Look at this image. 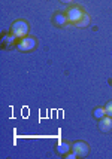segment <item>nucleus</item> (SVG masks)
<instances>
[{"label": "nucleus", "instance_id": "nucleus-9", "mask_svg": "<svg viewBox=\"0 0 112 159\" xmlns=\"http://www.w3.org/2000/svg\"><path fill=\"white\" fill-rule=\"evenodd\" d=\"M93 113H94V116H96L97 119H102L103 116H106V110H105V107H97V109H96V110L93 111Z\"/></svg>", "mask_w": 112, "mask_h": 159}, {"label": "nucleus", "instance_id": "nucleus-11", "mask_svg": "<svg viewBox=\"0 0 112 159\" xmlns=\"http://www.w3.org/2000/svg\"><path fill=\"white\" fill-rule=\"evenodd\" d=\"M61 3H70V2H73V0H60Z\"/></svg>", "mask_w": 112, "mask_h": 159}, {"label": "nucleus", "instance_id": "nucleus-8", "mask_svg": "<svg viewBox=\"0 0 112 159\" xmlns=\"http://www.w3.org/2000/svg\"><path fill=\"white\" fill-rule=\"evenodd\" d=\"M88 24H90V15H87V14H84V16L78 21V22H75L76 27H87Z\"/></svg>", "mask_w": 112, "mask_h": 159}, {"label": "nucleus", "instance_id": "nucleus-1", "mask_svg": "<svg viewBox=\"0 0 112 159\" xmlns=\"http://www.w3.org/2000/svg\"><path fill=\"white\" fill-rule=\"evenodd\" d=\"M11 30H12V34L15 36V37H26L28 33V22L24 20H18L15 21L14 24H12V27H11Z\"/></svg>", "mask_w": 112, "mask_h": 159}, {"label": "nucleus", "instance_id": "nucleus-5", "mask_svg": "<svg viewBox=\"0 0 112 159\" xmlns=\"http://www.w3.org/2000/svg\"><path fill=\"white\" fill-rule=\"evenodd\" d=\"M99 129L102 132H111L112 131V116H103L99 120Z\"/></svg>", "mask_w": 112, "mask_h": 159}, {"label": "nucleus", "instance_id": "nucleus-2", "mask_svg": "<svg viewBox=\"0 0 112 159\" xmlns=\"http://www.w3.org/2000/svg\"><path fill=\"white\" fill-rule=\"evenodd\" d=\"M36 39L35 37H28V36H26V37H22L21 42L18 43V49L21 51V52H30V51H33V49L36 48Z\"/></svg>", "mask_w": 112, "mask_h": 159}, {"label": "nucleus", "instance_id": "nucleus-4", "mask_svg": "<svg viewBox=\"0 0 112 159\" xmlns=\"http://www.w3.org/2000/svg\"><path fill=\"white\" fill-rule=\"evenodd\" d=\"M84 11L81 9V6H72V7H69L67 9V20H69V22H78V21L81 20L82 16H84Z\"/></svg>", "mask_w": 112, "mask_h": 159}, {"label": "nucleus", "instance_id": "nucleus-7", "mask_svg": "<svg viewBox=\"0 0 112 159\" xmlns=\"http://www.w3.org/2000/svg\"><path fill=\"white\" fill-rule=\"evenodd\" d=\"M69 149H70V146H69V143H66V141H61L60 144L57 146V152L61 153V155H66V153L69 152Z\"/></svg>", "mask_w": 112, "mask_h": 159}, {"label": "nucleus", "instance_id": "nucleus-6", "mask_svg": "<svg viewBox=\"0 0 112 159\" xmlns=\"http://www.w3.org/2000/svg\"><path fill=\"white\" fill-rule=\"evenodd\" d=\"M67 15H63L60 14V12H57L54 16H52V22L56 24V25H64L66 22H67Z\"/></svg>", "mask_w": 112, "mask_h": 159}, {"label": "nucleus", "instance_id": "nucleus-10", "mask_svg": "<svg viewBox=\"0 0 112 159\" xmlns=\"http://www.w3.org/2000/svg\"><path fill=\"white\" fill-rule=\"evenodd\" d=\"M105 110H106V115H108V116H112V101H109V103L105 106Z\"/></svg>", "mask_w": 112, "mask_h": 159}, {"label": "nucleus", "instance_id": "nucleus-3", "mask_svg": "<svg viewBox=\"0 0 112 159\" xmlns=\"http://www.w3.org/2000/svg\"><path fill=\"white\" fill-rule=\"evenodd\" d=\"M72 150L78 155V158H85L90 153V147L85 141H75L72 144Z\"/></svg>", "mask_w": 112, "mask_h": 159}]
</instances>
